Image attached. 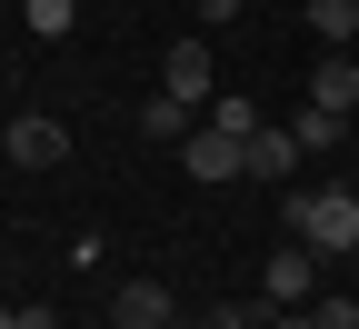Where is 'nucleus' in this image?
<instances>
[{
    "instance_id": "f03ea898",
    "label": "nucleus",
    "mask_w": 359,
    "mask_h": 329,
    "mask_svg": "<svg viewBox=\"0 0 359 329\" xmlns=\"http://www.w3.org/2000/svg\"><path fill=\"white\" fill-rule=\"evenodd\" d=\"M160 90H170V100H190V110H210V100H219L210 30H190V40H170V51H160Z\"/></svg>"
},
{
    "instance_id": "f257e3e1",
    "label": "nucleus",
    "mask_w": 359,
    "mask_h": 329,
    "mask_svg": "<svg viewBox=\"0 0 359 329\" xmlns=\"http://www.w3.org/2000/svg\"><path fill=\"white\" fill-rule=\"evenodd\" d=\"M290 240H309L320 260L359 250V190H290Z\"/></svg>"
},
{
    "instance_id": "9d476101",
    "label": "nucleus",
    "mask_w": 359,
    "mask_h": 329,
    "mask_svg": "<svg viewBox=\"0 0 359 329\" xmlns=\"http://www.w3.org/2000/svg\"><path fill=\"white\" fill-rule=\"evenodd\" d=\"M140 130H150V140H190L200 110H190V100H170V90H150V100H140Z\"/></svg>"
},
{
    "instance_id": "1a4fd4ad",
    "label": "nucleus",
    "mask_w": 359,
    "mask_h": 329,
    "mask_svg": "<svg viewBox=\"0 0 359 329\" xmlns=\"http://www.w3.org/2000/svg\"><path fill=\"white\" fill-rule=\"evenodd\" d=\"M339 130H349V110H320V100L290 110V140H299V150H339Z\"/></svg>"
},
{
    "instance_id": "39448f33",
    "label": "nucleus",
    "mask_w": 359,
    "mask_h": 329,
    "mask_svg": "<svg viewBox=\"0 0 359 329\" xmlns=\"http://www.w3.org/2000/svg\"><path fill=\"white\" fill-rule=\"evenodd\" d=\"M120 329H180V300L160 290V279H120V300H110Z\"/></svg>"
},
{
    "instance_id": "0eeeda50",
    "label": "nucleus",
    "mask_w": 359,
    "mask_h": 329,
    "mask_svg": "<svg viewBox=\"0 0 359 329\" xmlns=\"http://www.w3.org/2000/svg\"><path fill=\"white\" fill-rule=\"evenodd\" d=\"M250 180H299V140H290V120H259V130H250Z\"/></svg>"
},
{
    "instance_id": "20e7f679",
    "label": "nucleus",
    "mask_w": 359,
    "mask_h": 329,
    "mask_svg": "<svg viewBox=\"0 0 359 329\" xmlns=\"http://www.w3.org/2000/svg\"><path fill=\"white\" fill-rule=\"evenodd\" d=\"M180 170H190V180H250V140H230V130H190V140H180Z\"/></svg>"
},
{
    "instance_id": "f3484780",
    "label": "nucleus",
    "mask_w": 359,
    "mask_h": 329,
    "mask_svg": "<svg viewBox=\"0 0 359 329\" xmlns=\"http://www.w3.org/2000/svg\"><path fill=\"white\" fill-rule=\"evenodd\" d=\"M349 269H359V250H349Z\"/></svg>"
},
{
    "instance_id": "7ed1b4c3",
    "label": "nucleus",
    "mask_w": 359,
    "mask_h": 329,
    "mask_svg": "<svg viewBox=\"0 0 359 329\" xmlns=\"http://www.w3.org/2000/svg\"><path fill=\"white\" fill-rule=\"evenodd\" d=\"M259 300H269V309H299V300H320V250H309V240L269 250V269H259Z\"/></svg>"
},
{
    "instance_id": "ddd939ff",
    "label": "nucleus",
    "mask_w": 359,
    "mask_h": 329,
    "mask_svg": "<svg viewBox=\"0 0 359 329\" xmlns=\"http://www.w3.org/2000/svg\"><path fill=\"white\" fill-rule=\"evenodd\" d=\"M200 329H269V300H219Z\"/></svg>"
},
{
    "instance_id": "dca6fc26",
    "label": "nucleus",
    "mask_w": 359,
    "mask_h": 329,
    "mask_svg": "<svg viewBox=\"0 0 359 329\" xmlns=\"http://www.w3.org/2000/svg\"><path fill=\"white\" fill-rule=\"evenodd\" d=\"M0 160H11V130H0Z\"/></svg>"
},
{
    "instance_id": "9b49d317",
    "label": "nucleus",
    "mask_w": 359,
    "mask_h": 329,
    "mask_svg": "<svg viewBox=\"0 0 359 329\" xmlns=\"http://www.w3.org/2000/svg\"><path fill=\"white\" fill-rule=\"evenodd\" d=\"M309 30H320L330 51H349L359 40V0H309Z\"/></svg>"
},
{
    "instance_id": "f8f14e48",
    "label": "nucleus",
    "mask_w": 359,
    "mask_h": 329,
    "mask_svg": "<svg viewBox=\"0 0 359 329\" xmlns=\"http://www.w3.org/2000/svg\"><path fill=\"white\" fill-rule=\"evenodd\" d=\"M200 120H210V130H230V140H250V130H259V110H250V100H240V90H219V100H210V110H200Z\"/></svg>"
},
{
    "instance_id": "2eb2a0df",
    "label": "nucleus",
    "mask_w": 359,
    "mask_h": 329,
    "mask_svg": "<svg viewBox=\"0 0 359 329\" xmlns=\"http://www.w3.org/2000/svg\"><path fill=\"white\" fill-rule=\"evenodd\" d=\"M190 11H200V30H230V20L250 11V0H190Z\"/></svg>"
},
{
    "instance_id": "6e6552de",
    "label": "nucleus",
    "mask_w": 359,
    "mask_h": 329,
    "mask_svg": "<svg viewBox=\"0 0 359 329\" xmlns=\"http://www.w3.org/2000/svg\"><path fill=\"white\" fill-rule=\"evenodd\" d=\"M309 100H320V110H359V60H349V51H330L320 70H309Z\"/></svg>"
},
{
    "instance_id": "4468645a",
    "label": "nucleus",
    "mask_w": 359,
    "mask_h": 329,
    "mask_svg": "<svg viewBox=\"0 0 359 329\" xmlns=\"http://www.w3.org/2000/svg\"><path fill=\"white\" fill-rule=\"evenodd\" d=\"M70 20H80V0H30V30L40 40H70Z\"/></svg>"
},
{
    "instance_id": "423d86ee",
    "label": "nucleus",
    "mask_w": 359,
    "mask_h": 329,
    "mask_svg": "<svg viewBox=\"0 0 359 329\" xmlns=\"http://www.w3.org/2000/svg\"><path fill=\"white\" fill-rule=\"evenodd\" d=\"M11 160H30V170H40V160H70V130H60L50 110H20V120H11Z\"/></svg>"
}]
</instances>
